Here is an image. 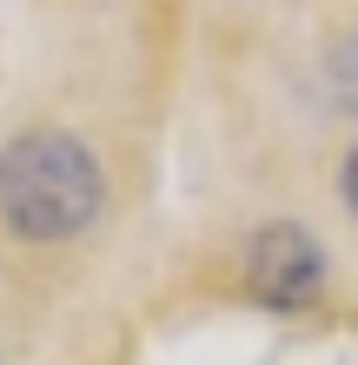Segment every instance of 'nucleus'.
Masks as SVG:
<instances>
[{"label":"nucleus","instance_id":"1","mask_svg":"<svg viewBox=\"0 0 358 365\" xmlns=\"http://www.w3.org/2000/svg\"><path fill=\"white\" fill-rule=\"evenodd\" d=\"M107 206V173L73 133H20L0 146V220L20 240H73Z\"/></svg>","mask_w":358,"mask_h":365},{"label":"nucleus","instance_id":"2","mask_svg":"<svg viewBox=\"0 0 358 365\" xmlns=\"http://www.w3.org/2000/svg\"><path fill=\"white\" fill-rule=\"evenodd\" d=\"M246 286H252V299L272 306V312L312 306L319 286H325V252H319V240H312L305 226H292V220L265 226L259 240L246 246Z\"/></svg>","mask_w":358,"mask_h":365},{"label":"nucleus","instance_id":"3","mask_svg":"<svg viewBox=\"0 0 358 365\" xmlns=\"http://www.w3.org/2000/svg\"><path fill=\"white\" fill-rule=\"evenodd\" d=\"M345 200H352V212H358V146H352V160H345Z\"/></svg>","mask_w":358,"mask_h":365}]
</instances>
